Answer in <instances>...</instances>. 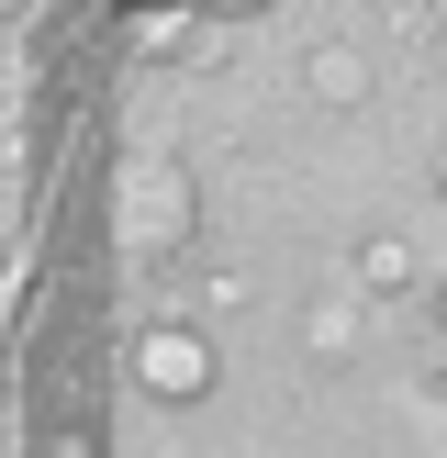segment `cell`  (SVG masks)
Instances as JSON below:
<instances>
[{
    "mask_svg": "<svg viewBox=\"0 0 447 458\" xmlns=\"http://www.w3.org/2000/svg\"><path fill=\"white\" fill-rule=\"evenodd\" d=\"M302 89H313L325 112H358V101L380 89V67L358 56V45H313V56H302Z\"/></svg>",
    "mask_w": 447,
    "mask_h": 458,
    "instance_id": "3957f363",
    "label": "cell"
},
{
    "mask_svg": "<svg viewBox=\"0 0 447 458\" xmlns=\"http://www.w3.org/2000/svg\"><path fill=\"white\" fill-rule=\"evenodd\" d=\"M134 392L146 403H201L213 392V335L201 325H146L134 335Z\"/></svg>",
    "mask_w": 447,
    "mask_h": 458,
    "instance_id": "7a4b0ae2",
    "label": "cell"
},
{
    "mask_svg": "<svg viewBox=\"0 0 447 458\" xmlns=\"http://www.w3.org/2000/svg\"><path fill=\"white\" fill-rule=\"evenodd\" d=\"M302 347L313 358H358V291H325V302L302 313Z\"/></svg>",
    "mask_w": 447,
    "mask_h": 458,
    "instance_id": "8992f818",
    "label": "cell"
},
{
    "mask_svg": "<svg viewBox=\"0 0 447 458\" xmlns=\"http://www.w3.org/2000/svg\"><path fill=\"white\" fill-rule=\"evenodd\" d=\"M0 347H12V291H0Z\"/></svg>",
    "mask_w": 447,
    "mask_h": 458,
    "instance_id": "ba28073f",
    "label": "cell"
},
{
    "mask_svg": "<svg viewBox=\"0 0 447 458\" xmlns=\"http://www.w3.org/2000/svg\"><path fill=\"white\" fill-rule=\"evenodd\" d=\"M45 458H89V437H45Z\"/></svg>",
    "mask_w": 447,
    "mask_h": 458,
    "instance_id": "52a82bcc",
    "label": "cell"
},
{
    "mask_svg": "<svg viewBox=\"0 0 447 458\" xmlns=\"http://www.w3.org/2000/svg\"><path fill=\"white\" fill-rule=\"evenodd\" d=\"M134 56H190V67H213L224 34H213L201 12H146V22H134Z\"/></svg>",
    "mask_w": 447,
    "mask_h": 458,
    "instance_id": "277c9868",
    "label": "cell"
},
{
    "mask_svg": "<svg viewBox=\"0 0 447 458\" xmlns=\"http://www.w3.org/2000/svg\"><path fill=\"white\" fill-rule=\"evenodd\" d=\"M112 224H123V258H179L190 246V224H201V191H190V168L179 157H123V179H112Z\"/></svg>",
    "mask_w": 447,
    "mask_h": 458,
    "instance_id": "6da1fadb",
    "label": "cell"
},
{
    "mask_svg": "<svg viewBox=\"0 0 447 458\" xmlns=\"http://www.w3.org/2000/svg\"><path fill=\"white\" fill-rule=\"evenodd\" d=\"M347 280H358V291H414V235H369V246L347 258Z\"/></svg>",
    "mask_w": 447,
    "mask_h": 458,
    "instance_id": "5b68a950",
    "label": "cell"
}]
</instances>
